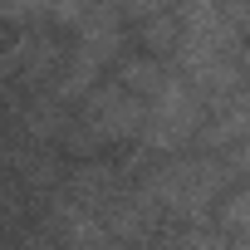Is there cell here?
Masks as SVG:
<instances>
[{"mask_svg":"<svg viewBox=\"0 0 250 250\" xmlns=\"http://www.w3.org/2000/svg\"><path fill=\"white\" fill-rule=\"evenodd\" d=\"M230 182H235V167H230V162H216V157H177V162L157 167L138 191H143L157 211L206 216L211 206H221V196L230 191Z\"/></svg>","mask_w":250,"mask_h":250,"instance_id":"1","label":"cell"},{"mask_svg":"<svg viewBox=\"0 0 250 250\" xmlns=\"http://www.w3.org/2000/svg\"><path fill=\"white\" fill-rule=\"evenodd\" d=\"M240 64H245V79H250V49H240Z\"/></svg>","mask_w":250,"mask_h":250,"instance_id":"11","label":"cell"},{"mask_svg":"<svg viewBox=\"0 0 250 250\" xmlns=\"http://www.w3.org/2000/svg\"><path fill=\"white\" fill-rule=\"evenodd\" d=\"M5 20L10 25H44L49 20V0H5Z\"/></svg>","mask_w":250,"mask_h":250,"instance_id":"9","label":"cell"},{"mask_svg":"<svg viewBox=\"0 0 250 250\" xmlns=\"http://www.w3.org/2000/svg\"><path fill=\"white\" fill-rule=\"evenodd\" d=\"M211 103L201 98V88L177 69L162 79V88L147 98V123H143V147L147 152H182L187 143H196L201 123H206Z\"/></svg>","mask_w":250,"mask_h":250,"instance_id":"2","label":"cell"},{"mask_svg":"<svg viewBox=\"0 0 250 250\" xmlns=\"http://www.w3.org/2000/svg\"><path fill=\"white\" fill-rule=\"evenodd\" d=\"M93 10V0H49V20H59L64 30H79Z\"/></svg>","mask_w":250,"mask_h":250,"instance_id":"8","label":"cell"},{"mask_svg":"<svg viewBox=\"0 0 250 250\" xmlns=\"http://www.w3.org/2000/svg\"><path fill=\"white\" fill-rule=\"evenodd\" d=\"M226 5H230V15H235V25L250 35V0H226Z\"/></svg>","mask_w":250,"mask_h":250,"instance_id":"10","label":"cell"},{"mask_svg":"<svg viewBox=\"0 0 250 250\" xmlns=\"http://www.w3.org/2000/svg\"><path fill=\"white\" fill-rule=\"evenodd\" d=\"M216 221H221V230H226L230 240H250V187L226 191L221 206H216Z\"/></svg>","mask_w":250,"mask_h":250,"instance_id":"7","label":"cell"},{"mask_svg":"<svg viewBox=\"0 0 250 250\" xmlns=\"http://www.w3.org/2000/svg\"><path fill=\"white\" fill-rule=\"evenodd\" d=\"M235 143H250V93L245 88L216 98L201 133H196V147H206V152H221V147H235Z\"/></svg>","mask_w":250,"mask_h":250,"instance_id":"4","label":"cell"},{"mask_svg":"<svg viewBox=\"0 0 250 250\" xmlns=\"http://www.w3.org/2000/svg\"><path fill=\"white\" fill-rule=\"evenodd\" d=\"M182 44V15H147L143 20V49L147 54H177Z\"/></svg>","mask_w":250,"mask_h":250,"instance_id":"6","label":"cell"},{"mask_svg":"<svg viewBox=\"0 0 250 250\" xmlns=\"http://www.w3.org/2000/svg\"><path fill=\"white\" fill-rule=\"evenodd\" d=\"M162 79H167L162 54H138V59H123V64H118V83H128V88L143 93V98H152V93L162 88Z\"/></svg>","mask_w":250,"mask_h":250,"instance_id":"5","label":"cell"},{"mask_svg":"<svg viewBox=\"0 0 250 250\" xmlns=\"http://www.w3.org/2000/svg\"><path fill=\"white\" fill-rule=\"evenodd\" d=\"M143 123H147V98L133 93L128 83H103V88H88V103H83V128L93 143H128V138H143Z\"/></svg>","mask_w":250,"mask_h":250,"instance_id":"3","label":"cell"}]
</instances>
